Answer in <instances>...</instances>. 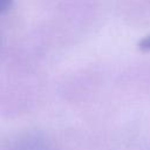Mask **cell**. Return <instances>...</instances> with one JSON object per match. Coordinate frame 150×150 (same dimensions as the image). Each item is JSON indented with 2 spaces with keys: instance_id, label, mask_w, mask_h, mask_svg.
Instances as JSON below:
<instances>
[{
  "instance_id": "obj_1",
  "label": "cell",
  "mask_w": 150,
  "mask_h": 150,
  "mask_svg": "<svg viewBox=\"0 0 150 150\" xmlns=\"http://www.w3.org/2000/svg\"><path fill=\"white\" fill-rule=\"evenodd\" d=\"M139 48L143 50H150V34L148 36H145L144 39H142L138 43Z\"/></svg>"
},
{
  "instance_id": "obj_2",
  "label": "cell",
  "mask_w": 150,
  "mask_h": 150,
  "mask_svg": "<svg viewBox=\"0 0 150 150\" xmlns=\"http://www.w3.org/2000/svg\"><path fill=\"white\" fill-rule=\"evenodd\" d=\"M13 0H0V15L4 14L12 5Z\"/></svg>"
}]
</instances>
